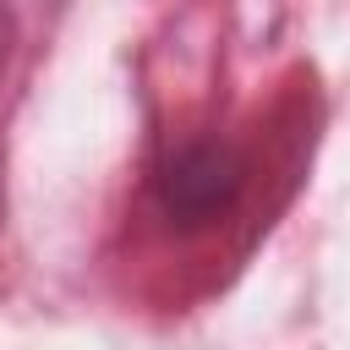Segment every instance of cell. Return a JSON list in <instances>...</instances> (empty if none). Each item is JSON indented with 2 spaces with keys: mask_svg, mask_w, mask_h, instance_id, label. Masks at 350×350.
<instances>
[{
  "mask_svg": "<svg viewBox=\"0 0 350 350\" xmlns=\"http://www.w3.org/2000/svg\"><path fill=\"white\" fill-rule=\"evenodd\" d=\"M241 197V159L224 142H186L159 170V202L175 224H208Z\"/></svg>",
  "mask_w": 350,
  "mask_h": 350,
  "instance_id": "6da1fadb",
  "label": "cell"
}]
</instances>
